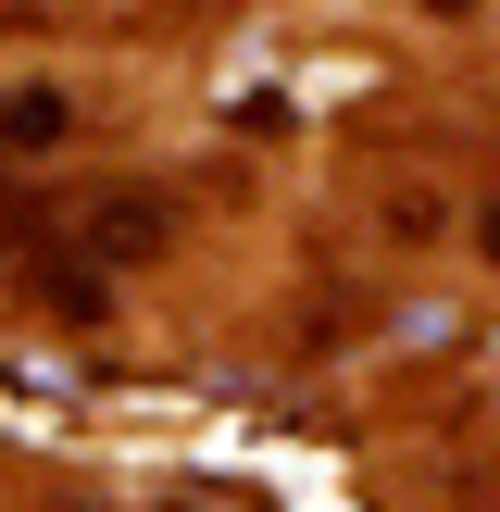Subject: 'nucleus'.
Returning a JSON list of instances; mask_svg holds the SVG:
<instances>
[{"instance_id":"f257e3e1","label":"nucleus","mask_w":500,"mask_h":512,"mask_svg":"<svg viewBox=\"0 0 500 512\" xmlns=\"http://www.w3.org/2000/svg\"><path fill=\"white\" fill-rule=\"evenodd\" d=\"M0 125H13L25 150H50V138L75 125V100H63V88H13V100H0Z\"/></svg>"},{"instance_id":"f03ea898","label":"nucleus","mask_w":500,"mask_h":512,"mask_svg":"<svg viewBox=\"0 0 500 512\" xmlns=\"http://www.w3.org/2000/svg\"><path fill=\"white\" fill-rule=\"evenodd\" d=\"M163 238V213H150V200H113V213H100V250H150Z\"/></svg>"},{"instance_id":"7ed1b4c3","label":"nucleus","mask_w":500,"mask_h":512,"mask_svg":"<svg viewBox=\"0 0 500 512\" xmlns=\"http://www.w3.org/2000/svg\"><path fill=\"white\" fill-rule=\"evenodd\" d=\"M425 13H475V0H425Z\"/></svg>"},{"instance_id":"20e7f679","label":"nucleus","mask_w":500,"mask_h":512,"mask_svg":"<svg viewBox=\"0 0 500 512\" xmlns=\"http://www.w3.org/2000/svg\"><path fill=\"white\" fill-rule=\"evenodd\" d=\"M488 263H500V213H488Z\"/></svg>"}]
</instances>
